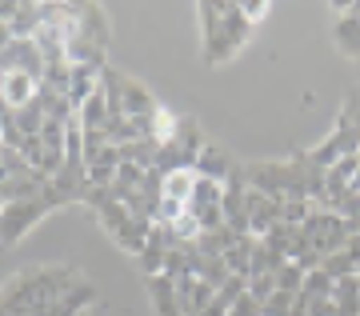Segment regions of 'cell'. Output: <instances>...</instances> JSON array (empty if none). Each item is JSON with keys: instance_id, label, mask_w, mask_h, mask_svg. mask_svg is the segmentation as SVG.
Instances as JSON below:
<instances>
[{"instance_id": "6da1fadb", "label": "cell", "mask_w": 360, "mask_h": 316, "mask_svg": "<svg viewBox=\"0 0 360 316\" xmlns=\"http://www.w3.org/2000/svg\"><path fill=\"white\" fill-rule=\"evenodd\" d=\"M80 280L84 272L77 265H28L0 284V316H44Z\"/></svg>"}, {"instance_id": "4fadbf2b", "label": "cell", "mask_w": 360, "mask_h": 316, "mask_svg": "<svg viewBox=\"0 0 360 316\" xmlns=\"http://www.w3.org/2000/svg\"><path fill=\"white\" fill-rule=\"evenodd\" d=\"M304 296H309V301H324V296H333L336 292V280L328 277V272H324V268H316V272H309V277H304Z\"/></svg>"}, {"instance_id": "2e32d148", "label": "cell", "mask_w": 360, "mask_h": 316, "mask_svg": "<svg viewBox=\"0 0 360 316\" xmlns=\"http://www.w3.org/2000/svg\"><path fill=\"white\" fill-rule=\"evenodd\" d=\"M324 272H328V277L333 280H348V277H356V265H352V256L348 253H328L324 256Z\"/></svg>"}, {"instance_id": "d4e9b609", "label": "cell", "mask_w": 360, "mask_h": 316, "mask_svg": "<svg viewBox=\"0 0 360 316\" xmlns=\"http://www.w3.org/2000/svg\"><path fill=\"white\" fill-rule=\"evenodd\" d=\"M4 180H13V172H8V168L0 165V184H4Z\"/></svg>"}, {"instance_id": "603a6c76", "label": "cell", "mask_w": 360, "mask_h": 316, "mask_svg": "<svg viewBox=\"0 0 360 316\" xmlns=\"http://www.w3.org/2000/svg\"><path fill=\"white\" fill-rule=\"evenodd\" d=\"M345 253L352 256V265H356V277H360V232H352V236H348V244H345Z\"/></svg>"}, {"instance_id": "8fae6325", "label": "cell", "mask_w": 360, "mask_h": 316, "mask_svg": "<svg viewBox=\"0 0 360 316\" xmlns=\"http://www.w3.org/2000/svg\"><path fill=\"white\" fill-rule=\"evenodd\" d=\"M333 304H336V316H360V277L336 280Z\"/></svg>"}, {"instance_id": "ac0fdd59", "label": "cell", "mask_w": 360, "mask_h": 316, "mask_svg": "<svg viewBox=\"0 0 360 316\" xmlns=\"http://www.w3.org/2000/svg\"><path fill=\"white\" fill-rule=\"evenodd\" d=\"M292 304H296V296L292 292H272L269 301H264V316H292Z\"/></svg>"}, {"instance_id": "277c9868", "label": "cell", "mask_w": 360, "mask_h": 316, "mask_svg": "<svg viewBox=\"0 0 360 316\" xmlns=\"http://www.w3.org/2000/svg\"><path fill=\"white\" fill-rule=\"evenodd\" d=\"M101 80H108V84L120 92V108H124V116H129V120H148V116L160 108V101H156V92L148 89V84H141L136 76L120 72V68H112V64H104Z\"/></svg>"}, {"instance_id": "5bb4252c", "label": "cell", "mask_w": 360, "mask_h": 316, "mask_svg": "<svg viewBox=\"0 0 360 316\" xmlns=\"http://www.w3.org/2000/svg\"><path fill=\"white\" fill-rule=\"evenodd\" d=\"M312 213H316V204H312V201H281V225L300 228Z\"/></svg>"}, {"instance_id": "7a4b0ae2", "label": "cell", "mask_w": 360, "mask_h": 316, "mask_svg": "<svg viewBox=\"0 0 360 316\" xmlns=\"http://www.w3.org/2000/svg\"><path fill=\"white\" fill-rule=\"evenodd\" d=\"M196 16H200V56L212 68L229 64L257 32L245 20L240 4H196Z\"/></svg>"}, {"instance_id": "5b68a950", "label": "cell", "mask_w": 360, "mask_h": 316, "mask_svg": "<svg viewBox=\"0 0 360 316\" xmlns=\"http://www.w3.org/2000/svg\"><path fill=\"white\" fill-rule=\"evenodd\" d=\"M333 44L340 56H348V61H360V16L348 13V4H333Z\"/></svg>"}, {"instance_id": "ffe728a7", "label": "cell", "mask_w": 360, "mask_h": 316, "mask_svg": "<svg viewBox=\"0 0 360 316\" xmlns=\"http://www.w3.org/2000/svg\"><path fill=\"white\" fill-rule=\"evenodd\" d=\"M272 292H276V277H257V280H248V296H257L260 304L269 301Z\"/></svg>"}, {"instance_id": "7402d4cb", "label": "cell", "mask_w": 360, "mask_h": 316, "mask_svg": "<svg viewBox=\"0 0 360 316\" xmlns=\"http://www.w3.org/2000/svg\"><path fill=\"white\" fill-rule=\"evenodd\" d=\"M309 316H336L333 296H324V301H309Z\"/></svg>"}, {"instance_id": "9c48e42d", "label": "cell", "mask_w": 360, "mask_h": 316, "mask_svg": "<svg viewBox=\"0 0 360 316\" xmlns=\"http://www.w3.org/2000/svg\"><path fill=\"white\" fill-rule=\"evenodd\" d=\"M176 132H180V116L168 108V104H160L153 116H148V140H153L156 148L165 152L172 140H176Z\"/></svg>"}, {"instance_id": "cb8c5ba5", "label": "cell", "mask_w": 360, "mask_h": 316, "mask_svg": "<svg viewBox=\"0 0 360 316\" xmlns=\"http://www.w3.org/2000/svg\"><path fill=\"white\" fill-rule=\"evenodd\" d=\"M200 316H229V312H224V308H220V304L212 301V304H208V308H205V312H200Z\"/></svg>"}, {"instance_id": "3957f363", "label": "cell", "mask_w": 360, "mask_h": 316, "mask_svg": "<svg viewBox=\"0 0 360 316\" xmlns=\"http://www.w3.org/2000/svg\"><path fill=\"white\" fill-rule=\"evenodd\" d=\"M49 213H52V204L44 201V192L25 196V201H13L0 213V248H16L20 236H28V228H37Z\"/></svg>"}, {"instance_id": "484cf974", "label": "cell", "mask_w": 360, "mask_h": 316, "mask_svg": "<svg viewBox=\"0 0 360 316\" xmlns=\"http://www.w3.org/2000/svg\"><path fill=\"white\" fill-rule=\"evenodd\" d=\"M84 316H89V312H84Z\"/></svg>"}, {"instance_id": "8992f818", "label": "cell", "mask_w": 360, "mask_h": 316, "mask_svg": "<svg viewBox=\"0 0 360 316\" xmlns=\"http://www.w3.org/2000/svg\"><path fill=\"white\" fill-rule=\"evenodd\" d=\"M236 172H240V165L232 160V152H224L220 144H205L200 160H196V177L200 180H217V184H229Z\"/></svg>"}, {"instance_id": "7c38bea8", "label": "cell", "mask_w": 360, "mask_h": 316, "mask_svg": "<svg viewBox=\"0 0 360 316\" xmlns=\"http://www.w3.org/2000/svg\"><path fill=\"white\" fill-rule=\"evenodd\" d=\"M77 125L80 128H104V125H108V101H104L101 89H96L89 101L77 108Z\"/></svg>"}, {"instance_id": "30bf717a", "label": "cell", "mask_w": 360, "mask_h": 316, "mask_svg": "<svg viewBox=\"0 0 360 316\" xmlns=\"http://www.w3.org/2000/svg\"><path fill=\"white\" fill-rule=\"evenodd\" d=\"M196 180H200V177H196L193 168H176V172H165V192H160V201H168V204H184V208H188Z\"/></svg>"}, {"instance_id": "d6986e66", "label": "cell", "mask_w": 360, "mask_h": 316, "mask_svg": "<svg viewBox=\"0 0 360 316\" xmlns=\"http://www.w3.org/2000/svg\"><path fill=\"white\" fill-rule=\"evenodd\" d=\"M229 316H264V304H260L257 296H248V292H245V296L229 308Z\"/></svg>"}, {"instance_id": "ba28073f", "label": "cell", "mask_w": 360, "mask_h": 316, "mask_svg": "<svg viewBox=\"0 0 360 316\" xmlns=\"http://www.w3.org/2000/svg\"><path fill=\"white\" fill-rule=\"evenodd\" d=\"M148 280V301H153V312L156 316H184L180 312V296H176V284L172 277H144Z\"/></svg>"}, {"instance_id": "e0dca14e", "label": "cell", "mask_w": 360, "mask_h": 316, "mask_svg": "<svg viewBox=\"0 0 360 316\" xmlns=\"http://www.w3.org/2000/svg\"><path fill=\"white\" fill-rule=\"evenodd\" d=\"M304 277H309V272H304L300 265H292V260H288V265L276 272V289H281V292H292V296H296V292L304 289Z\"/></svg>"}, {"instance_id": "52a82bcc", "label": "cell", "mask_w": 360, "mask_h": 316, "mask_svg": "<svg viewBox=\"0 0 360 316\" xmlns=\"http://www.w3.org/2000/svg\"><path fill=\"white\" fill-rule=\"evenodd\" d=\"M37 96H40V80H32V76H25V72L0 76V104H4L8 113H16V108H28Z\"/></svg>"}, {"instance_id": "44dd1931", "label": "cell", "mask_w": 360, "mask_h": 316, "mask_svg": "<svg viewBox=\"0 0 360 316\" xmlns=\"http://www.w3.org/2000/svg\"><path fill=\"white\" fill-rule=\"evenodd\" d=\"M240 13H245V20H248V25L257 28L260 20H264V16L272 13V4H240Z\"/></svg>"}, {"instance_id": "9a60e30c", "label": "cell", "mask_w": 360, "mask_h": 316, "mask_svg": "<svg viewBox=\"0 0 360 316\" xmlns=\"http://www.w3.org/2000/svg\"><path fill=\"white\" fill-rule=\"evenodd\" d=\"M245 292H248V277H229V280H224V284L217 289V304L224 308V312H229V308L240 301Z\"/></svg>"}]
</instances>
